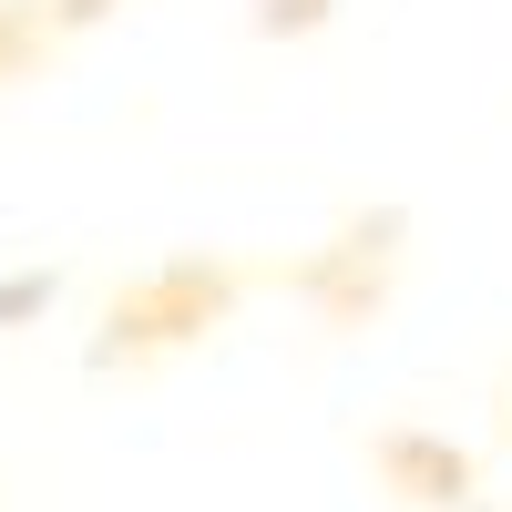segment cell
Listing matches in <instances>:
<instances>
[{
    "instance_id": "1",
    "label": "cell",
    "mask_w": 512,
    "mask_h": 512,
    "mask_svg": "<svg viewBox=\"0 0 512 512\" xmlns=\"http://www.w3.org/2000/svg\"><path fill=\"white\" fill-rule=\"evenodd\" d=\"M246 297V267H226V256H164V267H144L134 287L103 308V369L113 359H164V349H195L205 328H226V308Z\"/></svg>"
},
{
    "instance_id": "2",
    "label": "cell",
    "mask_w": 512,
    "mask_h": 512,
    "mask_svg": "<svg viewBox=\"0 0 512 512\" xmlns=\"http://www.w3.org/2000/svg\"><path fill=\"white\" fill-rule=\"evenodd\" d=\"M400 236H410L400 205H369V216H349L328 246H308V256H297V267H277V277H287V297H297L308 318H328V328H369L379 297L400 287Z\"/></svg>"
},
{
    "instance_id": "3",
    "label": "cell",
    "mask_w": 512,
    "mask_h": 512,
    "mask_svg": "<svg viewBox=\"0 0 512 512\" xmlns=\"http://www.w3.org/2000/svg\"><path fill=\"white\" fill-rule=\"evenodd\" d=\"M369 472L390 482L410 512H461V502H472V451H451L441 431H379Z\"/></svg>"
},
{
    "instance_id": "4",
    "label": "cell",
    "mask_w": 512,
    "mask_h": 512,
    "mask_svg": "<svg viewBox=\"0 0 512 512\" xmlns=\"http://www.w3.org/2000/svg\"><path fill=\"white\" fill-rule=\"evenodd\" d=\"M52 0H0V93H11V82L41 62V52H52Z\"/></svg>"
},
{
    "instance_id": "5",
    "label": "cell",
    "mask_w": 512,
    "mask_h": 512,
    "mask_svg": "<svg viewBox=\"0 0 512 512\" xmlns=\"http://www.w3.org/2000/svg\"><path fill=\"white\" fill-rule=\"evenodd\" d=\"M338 0H256V31H318Z\"/></svg>"
},
{
    "instance_id": "6",
    "label": "cell",
    "mask_w": 512,
    "mask_h": 512,
    "mask_svg": "<svg viewBox=\"0 0 512 512\" xmlns=\"http://www.w3.org/2000/svg\"><path fill=\"white\" fill-rule=\"evenodd\" d=\"M103 11H123V0H52V21L72 31V21H103Z\"/></svg>"
}]
</instances>
